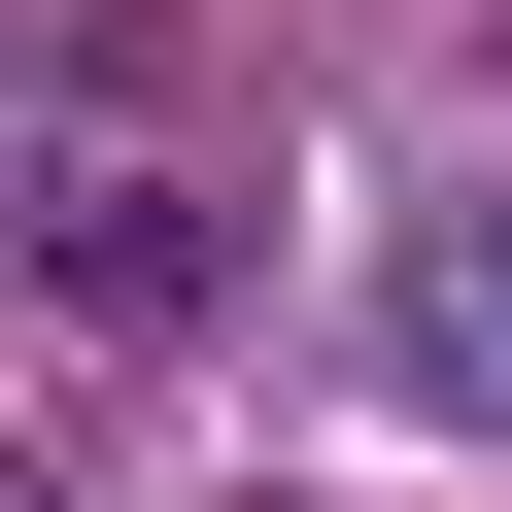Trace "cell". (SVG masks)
<instances>
[{
	"mask_svg": "<svg viewBox=\"0 0 512 512\" xmlns=\"http://www.w3.org/2000/svg\"><path fill=\"white\" fill-rule=\"evenodd\" d=\"M0 308H35V342H205L239 308V205L137 137V35H69V103L0 137Z\"/></svg>",
	"mask_w": 512,
	"mask_h": 512,
	"instance_id": "1",
	"label": "cell"
},
{
	"mask_svg": "<svg viewBox=\"0 0 512 512\" xmlns=\"http://www.w3.org/2000/svg\"><path fill=\"white\" fill-rule=\"evenodd\" d=\"M376 376H410L444 444H512V171H444V205L376 239Z\"/></svg>",
	"mask_w": 512,
	"mask_h": 512,
	"instance_id": "2",
	"label": "cell"
}]
</instances>
